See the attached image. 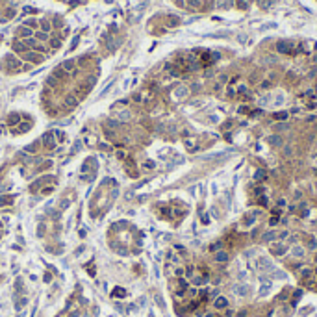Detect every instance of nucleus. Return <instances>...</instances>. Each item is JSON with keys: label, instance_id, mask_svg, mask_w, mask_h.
<instances>
[{"label": "nucleus", "instance_id": "49", "mask_svg": "<svg viewBox=\"0 0 317 317\" xmlns=\"http://www.w3.org/2000/svg\"><path fill=\"white\" fill-rule=\"evenodd\" d=\"M239 93H249V89H247V85H241V87H239Z\"/></svg>", "mask_w": 317, "mask_h": 317}, {"label": "nucleus", "instance_id": "10", "mask_svg": "<svg viewBox=\"0 0 317 317\" xmlns=\"http://www.w3.org/2000/svg\"><path fill=\"white\" fill-rule=\"evenodd\" d=\"M234 2H236V0H215V6L221 7V9H225V7H232Z\"/></svg>", "mask_w": 317, "mask_h": 317}, {"label": "nucleus", "instance_id": "17", "mask_svg": "<svg viewBox=\"0 0 317 317\" xmlns=\"http://www.w3.org/2000/svg\"><path fill=\"white\" fill-rule=\"evenodd\" d=\"M7 124H21V115L19 113H11L7 117Z\"/></svg>", "mask_w": 317, "mask_h": 317}, {"label": "nucleus", "instance_id": "47", "mask_svg": "<svg viewBox=\"0 0 317 317\" xmlns=\"http://www.w3.org/2000/svg\"><path fill=\"white\" fill-rule=\"evenodd\" d=\"M176 22H178V19H176V17H171V19H169V24H171V26H174Z\"/></svg>", "mask_w": 317, "mask_h": 317}, {"label": "nucleus", "instance_id": "36", "mask_svg": "<svg viewBox=\"0 0 317 317\" xmlns=\"http://www.w3.org/2000/svg\"><path fill=\"white\" fill-rule=\"evenodd\" d=\"M284 154L286 156H291L293 154V147H288V145H286V147H284Z\"/></svg>", "mask_w": 317, "mask_h": 317}, {"label": "nucleus", "instance_id": "12", "mask_svg": "<svg viewBox=\"0 0 317 317\" xmlns=\"http://www.w3.org/2000/svg\"><path fill=\"white\" fill-rule=\"evenodd\" d=\"M273 254H275V256H282V254H286V247L282 245V243L273 245Z\"/></svg>", "mask_w": 317, "mask_h": 317}, {"label": "nucleus", "instance_id": "3", "mask_svg": "<svg viewBox=\"0 0 317 317\" xmlns=\"http://www.w3.org/2000/svg\"><path fill=\"white\" fill-rule=\"evenodd\" d=\"M276 50H278L280 54H289L293 50V45H291V43H288V41H278V43H276Z\"/></svg>", "mask_w": 317, "mask_h": 317}, {"label": "nucleus", "instance_id": "54", "mask_svg": "<svg viewBox=\"0 0 317 317\" xmlns=\"http://www.w3.org/2000/svg\"><path fill=\"white\" fill-rule=\"evenodd\" d=\"M314 275H315V276H317V267H315V269H314Z\"/></svg>", "mask_w": 317, "mask_h": 317}, {"label": "nucleus", "instance_id": "5", "mask_svg": "<svg viewBox=\"0 0 317 317\" xmlns=\"http://www.w3.org/2000/svg\"><path fill=\"white\" fill-rule=\"evenodd\" d=\"M215 254V261L217 263H226V261L230 260V254L226 252V250H217V252H213Z\"/></svg>", "mask_w": 317, "mask_h": 317}, {"label": "nucleus", "instance_id": "43", "mask_svg": "<svg viewBox=\"0 0 317 317\" xmlns=\"http://www.w3.org/2000/svg\"><path fill=\"white\" fill-rule=\"evenodd\" d=\"M226 95H228V97H236V89H234V87H228Z\"/></svg>", "mask_w": 317, "mask_h": 317}, {"label": "nucleus", "instance_id": "20", "mask_svg": "<svg viewBox=\"0 0 317 317\" xmlns=\"http://www.w3.org/2000/svg\"><path fill=\"white\" fill-rule=\"evenodd\" d=\"M13 48L17 50V52H24L28 46H26V43L24 41H17V43H13Z\"/></svg>", "mask_w": 317, "mask_h": 317}, {"label": "nucleus", "instance_id": "8", "mask_svg": "<svg viewBox=\"0 0 317 317\" xmlns=\"http://www.w3.org/2000/svg\"><path fill=\"white\" fill-rule=\"evenodd\" d=\"M65 106H67V108H76L78 106V97H74V93L67 95L65 97Z\"/></svg>", "mask_w": 317, "mask_h": 317}, {"label": "nucleus", "instance_id": "29", "mask_svg": "<svg viewBox=\"0 0 317 317\" xmlns=\"http://www.w3.org/2000/svg\"><path fill=\"white\" fill-rule=\"evenodd\" d=\"M312 275H314L312 269H302V271H300V276H302V278H310Z\"/></svg>", "mask_w": 317, "mask_h": 317}, {"label": "nucleus", "instance_id": "41", "mask_svg": "<svg viewBox=\"0 0 317 317\" xmlns=\"http://www.w3.org/2000/svg\"><path fill=\"white\" fill-rule=\"evenodd\" d=\"M236 314H234V310H228V308H226L225 310V317H234Z\"/></svg>", "mask_w": 317, "mask_h": 317}, {"label": "nucleus", "instance_id": "50", "mask_svg": "<svg viewBox=\"0 0 317 317\" xmlns=\"http://www.w3.org/2000/svg\"><path fill=\"white\" fill-rule=\"evenodd\" d=\"M152 167H154V165H152V162H147V163H145V169H152Z\"/></svg>", "mask_w": 317, "mask_h": 317}, {"label": "nucleus", "instance_id": "33", "mask_svg": "<svg viewBox=\"0 0 317 317\" xmlns=\"http://www.w3.org/2000/svg\"><path fill=\"white\" fill-rule=\"evenodd\" d=\"M24 26H26V28H35V26H37V21H34V19H28V21L24 22Z\"/></svg>", "mask_w": 317, "mask_h": 317}, {"label": "nucleus", "instance_id": "14", "mask_svg": "<svg viewBox=\"0 0 317 317\" xmlns=\"http://www.w3.org/2000/svg\"><path fill=\"white\" fill-rule=\"evenodd\" d=\"M276 237V232L275 230H269V232H265L263 236H261V241H265V243H269V241H273Z\"/></svg>", "mask_w": 317, "mask_h": 317}, {"label": "nucleus", "instance_id": "11", "mask_svg": "<svg viewBox=\"0 0 317 317\" xmlns=\"http://www.w3.org/2000/svg\"><path fill=\"white\" fill-rule=\"evenodd\" d=\"M258 265H260V269H263V271H269V269H273L271 261H269L267 258H260V260H258Z\"/></svg>", "mask_w": 317, "mask_h": 317}, {"label": "nucleus", "instance_id": "21", "mask_svg": "<svg viewBox=\"0 0 317 317\" xmlns=\"http://www.w3.org/2000/svg\"><path fill=\"white\" fill-rule=\"evenodd\" d=\"M45 84L48 85V87H58V84H60V82H58L56 76H48V78L45 80Z\"/></svg>", "mask_w": 317, "mask_h": 317}, {"label": "nucleus", "instance_id": "4", "mask_svg": "<svg viewBox=\"0 0 317 317\" xmlns=\"http://www.w3.org/2000/svg\"><path fill=\"white\" fill-rule=\"evenodd\" d=\"M213 306H215V310H226V308H228V299L219 295L217 299L213 300Z\"/></svg>", "mask_w": 317, "mask_h": 317}, {"label": "nucleus", "instance_id": "53", "mask_svg": "<svg viewBox=\"0 0 317 317\" xmlns=\"http://www.w3.org/2000/svg\"><path fill=\"white\" fill-rule=\"evenodd\" d=\"M204 317H215V315L213 314H208V315H204Z\"/></svg>", "mask_w": 317, "mask_h": 317}, {"label": "nucleus", "instance_id": "44", "mask_svg": "<svg viewBox=\"0 0 317 317\" xmlns=\"http://www.w3.org/2000/svg\"><path fill=\"white\" fill-rule=\"evenodd\" d=\"M269 225H271V226H276V225H278V217H271Z\"/></svg>", "mask_w": 317, "mask_h": 317}, {"label": "nucleus", "instance_id": "38", "mask_svg": "<svg viewBox=\"0 0 317 317\" xmlns=\"http://www.w3.org/2000/svg\"><path fill=\"white\" fill-rule=\"evenodd\" d=\"M34 48H35V52H39V54H43V52H45V46H43V45H35Z\"/></svg>", "mask_w": 317, "mask_h": 317}, {"label": "nucleus", "instance_id": "19", "mask_svg": "<svg viewBox=\"0 0 317 317\" xmlns=\"http://www.w3.org/2000/svg\"><path fill=\"white\" fill-rule=\"evenodd\" d=\"M17 34L21 35V37H30V35H32V30L26 28V26H21V28L17 30Z\"/></svg>", "mask_w": 317, "mask_h": 317}, {"label": "nucleus", "instance_id": "32", "mask_svg": "<svg viewBox=\"0 0 317 317\" xmlns=\"http://www.w3.org/2000/svg\"><path fill=\"white\" fill-rule=\"evenodd\" d=\"M60 45H61V41H60L58 37L50 39V46H52V48H60Z\"/></svg>", "mask_w": 317, "mask_h": 317}, {"label": "nucleus", "instance_id": "46", "mask_svg": "<svg viewBox=\"0 0 317 317\" xmlns=\"http://www.w3.org/2000/svg\"><path fill=\"white\" fill-rule=\"evenodd\" d=\"M237 6H239L241 9H245V7H247V2H243V0H237Z\"/></svg>", "mask_w": 317, "mask_h": 317}, {"label": "nucleus", "instance_id": "2", "mask_svg": "<svg viewBox=\"0 0 317 317\" xmlns=\"http://www.w3.org/2000/svg\"><path fill=\"white\" fill-rule=\"evenodd\" d=\"M24 60L30 61V63H41V61H43V56H41L39 52H35V50H34V52H26V54H24Z\"/></svg>", "mask_w": 317, "mask_h": 317}, {"label": "nucleus", "instance_id": "7", "mask_svg": "<svg viewBox=\"0 0 317 317\" xmlns=\"http://www.w3.org/2000/svg\"><path fill=\"white\" fill-rule=\"evenodd\" d=\"M6 63L9 65V67H13V69H21V65H22V61L19 60V58H15V56H6Z\"/></svg>", "mask_w": 317, "mask_h": 317}, {"label": "nucleus", "instance_id": "28", "mask_svg": "<svg viewBox=\"0 0 317 317\" xmlns=\"http://www.w3.org/2000/svg\"><path fill=\"white\" fill-rule=\"evenodd\" d=\"M35 39H37V41H46V39H48V34H45V32H37V34H35Z\"/></svg>", "mask_w": 317, "mask_h": 317}, {"label": "nucleus", "instance_id": "31", "mask_svg": "<svg viewBox=\"0 0 317 317\" xmlns=\"http://www.w3.org/2000/svg\"><path fill=\"white\" fill-rule=\"evenodd\" d=\"M178 286H180V289H184V291H186L187 288H189V284H187V280L186 278H180L178 280Z\"/></svg>", "mask_w": 317, "mask_h": 317}, {"label": "nucleus", "instance_id": "42", "mask_svg": "<svg viewBox=\"0 0 317 317\" xmlns=\"http://www.w3.org/2000/svg\"><path fill=\"white\" fill-rule=\"evenodd\" d=\"M189 6L191 7H198V6H200V2H198V0H189Z\"/></svg>", "mask_w": 317, "mask_h": 317}, {"label": "nucleus", "instance_id": "25", "mask_svg": "<svg viewBox=\"0 0 317 317\" xmlns=\"http://www.w3.org/2000/svg\"><path fill=\"white\" fill-rule=\"evenodd\" d=\"M269 289H271V284H269V282H265V284L260 288V297H265V295L269 293Z\"/></svg>", "mask_w": 317, "mask_h": 317}, {"label": "nucleus", "instance_id": "51", "mask_svg": "<svg viewBox=\"0 0 317 317\" xmlns=\"http://www.w3.org/2000/svg\"><path fill=\"white\" fill-rule=\"evenodd\" d=\"M278 206H282V208L286 206V200H284V198H278Z\"/></svg>", "mask_w": 317, "mask_h": 317}, {"label": "nucleus", "instance_id": "23", "mask_svg": "<svg viewBox=\"0 0 317 317\" xmlns=\"http://www.w3.org/2000/svg\"><path fill=\"white\" fill-rule=\"evenodd\" d=\"M289 117V113L288 111H278V113H275L273 115V119H276V121H286Z\"/></svg>", "mask_w": 317, "mask_h": 317}, {"label": "nucleus", "instance_id": "52", "mask_svg": "<svg viewBox=\"0 0 317 317\" xmlns=\"http://www.w3.org/2000/svg\"><path fill=\"white\" fill-rule=\"evenodd\" d=\"M245 315H247V312H245V310H241L239 314H237V317H245Z\"/></svg>", "mask_w": 317, "mask_h": 317}, {"label": "nucleus", "instance_id": "57", "mask_svg": "<svg viewBox=\"0 0 317 317\" xmlns=\"http://www.w3.org/2000/svg\"><path fill=\"white\" fill-rule=\"evenodd\" d=\"M315 261H317V254H315Z\"/></svg>", "mask_w": 317, "mask_h": 317}, {"label": "nucleus", "instance_id": "40", "mask_svg": "<svg viewBox=\"0 0 317 317\" xmlns=\"http://www.w3.org/2000/svg\"><path fill=\"white\" fill-rule=\"evenodd\" d=\"M184 273H186V271H184L182 267H176V269H174V275H176V276H182Z\"/></svg>", "mask_w": 317, "mask_h": 317}, {"label": "nucleus", "instance_id": "35", "mask_svg": "<svg viewBox=\"0 0 317 317\" xmlns=\"http://www.w3.org/2000/svg\"><path fill=\"white\" fill-rule=\"evenodd\" d=\"M221 247H223V243H221V241H217V243H213V245L210 247V250H211V252H217V250H221Z\"/></svg>", "mask_w": 317, "mask_h": 317}, {"label": "nucleus", "instance_id": "34", "mask_svg": "<svg viewBox=\"0 0 317 317\" xmlns=\"http://www.w3.org/2000/svg\"><path fill=\"white\" fill-rule=\"evenodd\" d=\"M273 278H286V273L284 271H273Z\"/></svg>", "mask_w": 317, "mask_h": 317}, {"label": "nucleus", "instance_id": "1", "mask_svg": "<svg viewBox=\"0 0 317 317\" xmlns=\"http://www.w3.org/2000/svg\"><path fill=\"white\" fill-rule=\"evenodd\" d=\"M43 145H45L48 150L56 148V139H54V132H48V134L43 135Z\"/></svg>", "mask_w": 317, "mask_h": 317}, {"label": "nucleus", "instance_id": "30", "mask_svg": "<svg viewBox=\"0 0 317 317\" xmlns=\"http://www.w3.org/2000/svg\"><path fill=\"white\" fill-rule=\"evenodd\" d=\"M41 28H43L41 32H45V34L50 32V22H48V21H41Z\"/></svg>", "mask_w": 317, "mask_h": 317}, {"label": "nucleus", "instance_id": "18", "mask_svg": "<svg viewBox=\"0 0 317 317\" xmlns=\"http://www.w3.org/2000/svg\"><path fill=\"white\" fill-rule=\"evenodd\" d=\"M186 95H187V87H184V85H180V87L174 91V97H176V99H184Z\"/></svg>", "mask_w": 317, "mask_h": 317}, {"label": "nucleus", "instance_id": "26", "mask_svg": "<svg viewBox=\"0 0 317 317\" xmlns=\"http://www.w3.org/2000/svg\"><path fill=\"white\" fill-rule=\"evenodd\" d=\"M206 282H208V276H195L193 278L195 286H202V284H206Z\"/></svg>", "mask_w": 317, "mask_h": 317}, {"label": "nucleus", "instance_id": "48", "mask_svg": "<svg viewBox=\"0 0 317 317\" xmlns=\"http://www.w3.org/2000/svg\"><path fill=\"white\" fill-rule=\"evenodd\" d=\"M288 128V124H276V130H286Z\"/></svg>", "mask_w": 317, "mask_h": 317}, {"label": "nucleus", "instance_id": "56", "mask_svg": "<svg viewBox=\"0 0 317 317\" xmlns=\"http://www.w3.org/2000/svg\"><path fill=\"white\" fill-rule=\"evenodd\" d=\"M0 228H2V221H0Z\"/></svg>", "mask_w": 317, "mask_h": 317}, {"label": "nucleus", "instance_id": "22", "mask_svg": "<svg viewBox=\"0 0 317 317\" xmlns=\"http://www.w3.org/2000/svg\"><path fill=\"white\" fill-rule=\"evenodd\" d=\"M234 291H236L237 297H245V295H247V286H236V288H234Z\"/></svg>", "mask_w": 317, "mask_h": 317}, {"label": "nucleus", "instance_id": "13", "mask_svg": "<svg viewBox=\"0 0 317 317\" xmlns=\"http://www.w3.org/2000/svg\"><path fill=\"white\" fill-rule=\"evenodd\" d=\"M74 65H76V61H74V60H65L63 65H61V69L67 70V72H70V70H74Z\"/></svg>", "mask_w": 317, "mask_h": 317}, {"label": "nucleus", "instance_id": "6", "mask_svg": "<svg viewBox=\"0 0 317 317\" xmlns=\"http://www.w3.org/2000/svg\"><path fill=\"white\" fill-rule=\"evenodd\" d=\"M291 256L293 258H304L306 256V249H304L302 245H295L291 249Z\"/></svg>", "mask_w": 317, "mask_h": 317}, {"label": "nucleus", "instance_id": "27", "mask_svg": "<svg viewBox=\"0 0 317 317\" xmlns=\"http://www.w3.org/2000/svg\"><path fill=\"white\" fill-rule=\"evenodd\" d=\"M117 117H119L121 121H128V119H130V111H128V109H124V111H121Z\"/></svg>", "mask_w": 317, "mask_h": 317}, {"label": "nucleus", "instance_id": "39", "mask_svg": "<svg viewBox=\"0 0 317 317\" xmlns=\"http://www.w3.org/2000/svg\"><path fill=\"white\" fill-rule=\"evenodd\" d=\"M52 191H54V187H43V191H41V193H43V195H50Z\"/></svg>", "mask_w": 317, "mask_h": 317}, {"label": "nucleus", "instance_id": "24", "mask_svg": "<svg viewBox=\"0 0 317 317\" xmlns=\"http://www.w3.org/2000/svg\"><path fill=\"white\" fill-rule=\"evenodd\" d=\"M11 202H13V197H0V208H4V206H9Z\"/></svg>", "mask_w": 317, "mask_h": 317}, {"label": "nucleus", "instance_id": "55", "mask_svg": "<svg viewBox=\"0 0 317 317\" xmlns=\"http://www.w3.org/2000/svg\"><path fill=\"white\" fill-rule=\"evenodd\" d=\"M315 148H317V139H315Z\"/></svg>", "mask_w": 317, "mask_h": 317}, {"label": "nucleus", "instance_id": "45", "mask_svg": "<svg viewBox=\"0 0 317 317\" xmlns=\"http://www.w3.org/2000/svg\"><path fill=\"white\" fill-rule=\"evenodd\" d=\"M260 87H261V89H267V87H271V82H267V80H265V82H261V85H260Z\"/></svg>", "mask_w": 317, "mask_h": 317}, {"label": "nucleus", "instance_id": "9", "mask_svg": "<svg viewBox=\"0 0 317 317\" xmlns=\"http://www.w3.org/2000/svg\"><path fill=\"white\" fill-rule=\"evenodd\" d=\"M30 126H32V123H21L19 128H11V134H22V132H28Z\"/></svg>", "mask_w": 317, "mask_h": 317}, {"label": "nucleus", "instance_id": "37", "mask_svg": "<svg viewBox=\"0 0 317 317\" xmlns=\"http://www.w3.org/2000/svg\"><path fill=\"white\" fill-rule=\"evenodd\" d=\"M123 295H124V289H119V288H117L115 291H113V297H123Z\"/></svg>", "mask_w": 317, "mask_h": 317}, {"label": "nucleus", "instance_id": "15", "mask_svg": "<svg viewBox=\"0 0 317 317\" xmlns=\"http://www.w3.org/2000/svg\"><path fill=\"white\" fill-rule=\"evenodd\" d=\"M265 178H267V173H265L263 169H258L256 173H254V180H256V182H263Z\"/></svg>", "mask_w": 317, "mask_h": 317}, {"label": "nucleus", "instance_id": "16", "mask_svg": "<svg viewBox=\"0 0 317 317\" xmlns=\"http://www.w3.org/2000/svg\"><path fill=\"white\" fill-rule=\"evenodd\" d=\"M269 143H271L273 147H282V145H284V141H282L280 135H271V137H269Z\"/></svg>", "mask_w": 317, "mask_h": 317}]
</instances>
